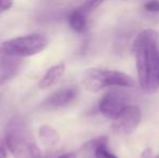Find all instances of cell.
<instances>
[{
    "mask_svg": "<svg viewBox=\"0 0 159 158\" xmlns=\"http://www.w3.org/2000/svg\"><path fill=\"white\" fill-rule=\"evenodd\" d=\"M128 95L118 90L105 93L98 103V110L105 117L117 120L128 107Z\"/></svg>",
    "mask_w": 159,
    "mask_h": 158,
    "instance_id": "5b68a950",
    "label": "cell"
},
{
    "mask_svg": "<svg viewBox=\"0 0 159 158\" xmlns=\"http://www.w3.org/2000/svg\"><path fill=\"white\" fill-rule=\"evenodd\" d=\"M136 70L140 87L146 93H155L159 89V51L158 34L145 29L133 42Z\"/></svg>",
    "mask_w": 159,
    "mask_h": 158,
    "instance_id": "6da1fadb",
    "label": "cell"
},
{
    "mask_svg": "<svg viewBox=\"0 0 159 158\" xmlns=\"http://www.w3.org/2000/svg\"><path fill=\"white\" fill-rule=\"evenodd\" d=\"M77 94V89L73 88V87L60 89L57 92L52 93L42 103V107L46 108V110H59V108L65 107V106L69 105L75 101Z\"/></svg>",
    "mask_w": 159,
    "mask_h": 158,
    "instance_id": "52a82bcc",
    "label": "cell"
},
{
    "mask_svg": "<svg viewBox=\"0 0 159 158\" xmlns=\"http://www.w3.org/2000/svg\"><path fill=\"white\" fill-rule=\"evenodd\" d=\"M4 52H3V50H2V48L0 47V68L3 66V64L6 63V59H4Z\"/></svg>",
    "mask_w": 159,
    "mask_h": 158,
    "instance_id": "2e32d148",
    "label": "cell"
},
{
    "mask_svg": "<svg viewBox=\"0 0 159 158\" xmlns=\"http://www.w3.org/2000/svg\"><path fill=\"white\" fill-rule=\"evenodd\" d=\"M107 143H108L107 138L100 137L88 142L84 146V148L92 152L95 158H118L107 148Z\"/></svg>",
    "mask_w": 159,
    "mask_h": 158,
    "instance_id": "9c48e42d",
    "label": "cell"
},
{
    "mask_svg": "<svg viewBox=\"0 0 159 158\" xmlns=\"http://www.w3.org/2000/svg\"><path fill=\"white\" fill-rule=\"evenodd\" d=\"M141 122V111L138 106L129 105L124 114L113 124V130L121 135L132 133Z\"/></svg>",
    "mask_w": 159,
    "mask_h": 158,
    "instance_id": "8992f818",
    "label": "cell"
},
{
    "mask_svg": "<svg viewBox=\"0 0 159 158\" xmlns=\"http://www.w3.org/2000/svg\"><path fill=\"white\" fill-rule=\"evenodd\" d=\"M157 158H159V156H158V157H157Z\"/></svg>",
    "mask_w": 159,
    "mask_h": 158,
    "instance_id": "ac0fdd59",
    "label": "cell"
},
{
    "mask_svg": "<svg viewBox=\"0 0 159 158\" xmlns=\"http://www.w3.org/2000/svg\"><path fill=\"white\" fill-rule=\"evenodd\" d=\"M55 158H77L75 153H66V154L60 155V156L55 157Z\"/></svg>",
    "mask_w": 159,
    "mask_h": 158,
    "instance_id": "e0dca14e",
    "label": "cell"
},
{
    "mask_svg": "<svg viewBox=\"0 0 159 158\" xmlns=\"http://www.w3.org/2000/svg\"><path fill=\"white\" fill-rule=\"evenodd\" d=\"M38 135L41 144L47 148L55 147L60 143V134L57 129L50 124H42L38 130Z\"/></svg>",
    "mask_w": 159,
    "mask_h": 158,
    "instance_id": "8fae6325",
    "label": "cell"
},
{
    "mask_svg": "<svg viewBox=\"0 0 159 158\" xmlns=\"http://www.w3.org/2000/svg\"><path fill=\"white\" fill-rule=\"evenodd\" d=\"M12 6H13L12 1H0V14L8 11Z\"/></svg>",
    "mask_w": 159,
    "mask_h": 158,
    "instance_id": "5bb4252c",
    "label": "cell"
},
{
    "mask_svg": "<svg viewBox=\"0 0 159 158\" xmlns=\"http://www.w3.org/2000/svg\"><path fill=\"white\" fill-rule=\"evenodd\" d=\"M144 9L148 12L158 13L159 12V1H151L144 4Z\"/></svg>",
    "mask_w": 159,
    "mask_h": 158,
    "instance_id": "4fadbf2b",
    "label": "cell"
},
{
    "mask_svg": "<svg viewBox=\"0 0 159 158\" xmlns=\"http://www.w3.org/2000/svg\"><path fill=\"white\" fill-rule=\"evenodd\" d=\"M6 144L14 158H40L41 152L21 124H12L6 133Z\"/></svg>",
    "mask_w": 159,
    "mask_h": 158,
    "instance_id": "3957f363",
    "label": "cell"
},
{
    "mask_svg": "<svg viewBox=\"0 0 159 158\" xmlns=\"http://www.w3.org/2000/svg\"><path fill=\"white\" fill-rule=\"evenodd\" d=\"M65 74V64L59 63L51 66L40 79L38 84V88L40 90H46V89L51 88L52 86L57 84L60 81V79L64 76Z\"/></svg>",
    "mask_w": 159,
    "mask_h": 158,
    "instance_id": "ba28073f",
    "label": "cell"
},
{
    "mask_svg": "<svg viewBox=\"0 0 159 158\" xmlns=\"http://www.w3.org/2000/svg\"><path fill=\"white\" fill-rule=\"evenodd\" d=\"M48 46V39L42 34H30L9 39L1 48L8 56L27 57L42 52Z\"/></svg>",
    "mask_w": 159,
    "mask_h": 158,
    "instance_id": "277c9868",
    "label": "cell"
},
{
    "mask_svg": "<svg viewBox=\"0 0 159 158\" xmlns=\"http://www.w3.org/2000/svg\"><path fill=\"white\" fill-rule=\"evenodd\" d=\"M133 84L129 75L118 70L91 67L82 75V84L92 92H98L107 87H132Z\"/></svg>",
    "mask_w": 159,
    "mask_h": 158,
    "instance_id": "7a4b0ae2",
    "label": "cell"
},
{
    "mask_svg": "<svg viewBox=\"0 0 159 158\" xmlns=\"http://www.w3.org/2000/svg\"><path fill=\"white\" fill-rule=\"evenodd\" d=\"M88 14L89 13L81 6L71 11L68 16V24L74 32L79 34L86 32L88 28Z\"/></svg>",
    "mask_w": 159,
    "mask_h": 158,
    "instance_id": "30bf717a",
    "label": "cell"
},
{
    "mask_svg": "<svg viewBox=\"0 0 159 158\" xmlns=\"http://www.w3.org/2000/svg\"><path fill=\"white\" fill-rule=\"evenodd\" d=\"M17 68V64L14 62H8L4 63L3 66L0 68V84L3 82L4 80L10 78L11 76H13Z\"/></svg>",
    "mask_w": 159,
    "mask_h": 158,
    "instance_id": "7c38bea8",
    "label": "cell"
},
{
    "mask_svg": "<svg viewBox=\"0 0 159 158\" xmlns=\"http://www.w3.org/2000/svg\"><path fill=\"white\" fill-rule=\"evenodd\" d=\"M0 158H7V150L6 145L0 141Z\"/></svg>",
    "mask_w": 159,
    "mask_h": 158,
    "instance_id": "9a60e30c",
    "label": "cell"
}]
</instances>
